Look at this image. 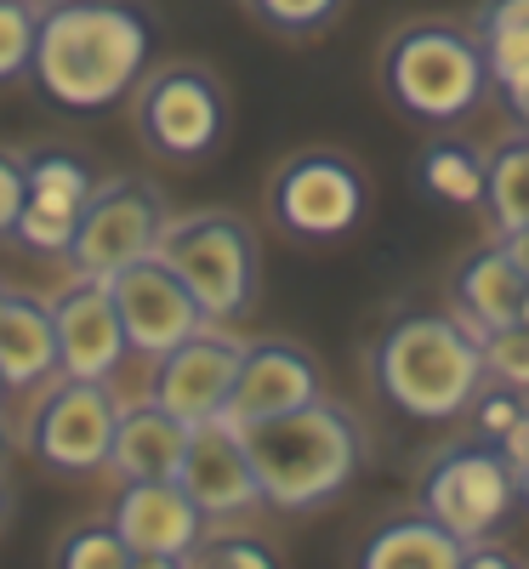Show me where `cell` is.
<instances>
[{
  "label": "cell",
  "instance_id": "6da1fadb",
  "mask_svg": "<svg viewBox=\"0 0 529 569\" xmlns=\"http://www.w3.org/2000/svg\"><path fill=\"white\" fill-rule=\"evenodd\" d=\"M154 58V23L131 0H52L40 7L29 80L46 103L98 114L126 103Z\"/></svg>",
  "mask_w": 529,
  "mask_h": 569
},
{
  "label": "cell",
  "instance_id": "7a4b0ae2",
  "mask_svg": "<svg viewBox=\"0 0 529 569\" xmlns=\"http://www.w3.org/2000/svg\"><path fill=\"white\" fill-rule=\"evenodd\" d=\"M376 399L416 427L467 421L472 399L485 393V353L478 337L450 308H405L376 330L365 353Z\"/></svg>",
  "mask_w": 529,
  "mask_h": 569
},
{
  "label": "cell",
  "instance_id": "3957f363",
  "mask_svg": "<svg viewBox=\"0 0 529 569\" xmlns=\"http://www.w3.org/2000/svg\"><path fill=\"white\" fill-rule=\"evenodd\" d=\"M239 439H246V456L257 467L262 507L273 512L330 507L336 496H348V485L365 472V456H370L365 421L325 393L285 416L239 427Z\"/></svg>",
  "mask_w": 529,
  "mask_h": 569
},
{
  "label": "cell",
  "instance_id": "277c9868",
  "mask_svg": "<svg viewBox=\"0 0 529 569\" xmlns=\"http://www.w3.org/2000/svg\"><path fill=\"white\" fill-rule=\"evenodd\" d=\"M381 91L388 103L421 126H461L478 103L490 98L485 46L472 29L450 18L405 23L381 46Z\"/></svg>",
  "mask_w": 529,
  "mask_h": 569
},
{
  "label": "cell",
  "instance_id": "5b68a950",
  "mask_svg": "<svg viewBox=\"0 0 529 569\" xmlns=\"http://www.w3.org/2000/svg\"><path fill=\"white\" fill-rule=\"evenodd\" d=\"M154 257L194 291V302L211 325H233L257 308L262 251H257V228L239 211L206 206V211L166 217Z\"/></svg>",
  "mask_w": 529,
  "mask_h": 569
},
{
  "label": "cell",
  "instance_id": "8992f818",
  "mask_svg": "<svg viewBox=\"0 0 529 569\" xmlns=\"http://www.w3.org/2000/svg\"><path fill=\"white\" fill-rule=\"evenodd\" d=\"M416 507L445 525L456 541H496L507 530V518L523 507L518 496V467L507 461L501 445L490 439H456L445 450H432L416 472Z\"/></svg>",
  "mask_w": 529,
  "mask_h": 569
},
{
  "label": "cell",
  "instance_id": "52a82bcc",
  "mask_svg": "<svg viewBox=\"0 0 529 569\" xmlns=\"http://www.w3.org/2000/svg\"><path fill=\"white\" fill-rule=\"evenodd\" d=\"M131 126L154 160L200 166L228 137V91L206 63H166V69L137 80Z\"/></svg>",
  "mask_w": 529,
  "mask_h": 569
},
{
  "label": "cell",
  "instance_id": "ba28073f",
  "mask_svg": "<svg viewBox=\"0 0 529 569\" xmlns=\"http://www.w3.org/2000/svg\"><path fill=\"white\" fill-rule=\"evenodd\" d=\"M370 211V177L342 149H302L279 160L268 177V217L285 240L336 246L365 222Z\"/></svg>",
  "mask_w": 529,
  "mask_h": 569
},
{
  "label": "cell",
  "instance_id": "9c48e42d",
  "mask_svg": "<svg viewBox=\"0 0 529 569\" xmlns=\"http://www.w3.org/2000/svg\"><path fill=\"white\" fill-rule=\"evenodd\" d=\"M114 421H120V399L109 382L58 376L23 421V450L40 467L63 472V479H91V472H109Z\"/></svg>",
  "mask_w": 529,
  "mask_h": 569
},
{
  "label": "cell",
  "instance_id": "30bf717a",
  "mask_svg": "<svg viewBox=\"0 0 529 569\" xmlns=\"http://www.w3.org/2000/svg\"><path fill=\"white\" fill-rule=\"evenodd\" d=\"M166 194L149 177H114L98 182L91 200L74 222V240H69V268L74 279H109L120 268H131L137 257H154L160 246V228H166Z\"/></svg>",
  "mask_w": 529,
  "mask_h": 569
},
{
  "label": "cell",
  "instance_id": "8fae6325",
  "mask_svg": "<svg viewBox=\"0 0 529 569\" xmlns=\"http://www.w3.org/2000/svg\"><path fill=\"white\" fill-rule=\"evenodd\" d=\"M109 297H114V313H120V330H126V348L137 359H160L171 353L177 342H188L194 330H206L211 319L200 313L194 291L160 262V257H137L131 268L109 273Z\"/></svg>",
  "mask_w": 529,
  "mask_h": 569
},
{
  "label": "cell",
  "instance_id": "7c38bea8",
  "mask_svg": "<svg viewBox=\"0 0 529 569\" xmlns=\"http://www.w3.org/2000/svg\"><path fill=\"white\" fill-rule=\"evenodd\" d=\"M239 353H246V342L228 337V330H217V325L194 330V337L177 342L171 353L149 359V365H154L149 399H154L160 410H171L182 427L222 421L228 393H233V376H239Z\"/></svg>",
  "mask_w": 529,
  "mask_h": 569
},
{
  "label": "cell",
  "instance_id": "4fadbf2b",
  "mask_svg": "<svg viewBox=\"0 0 529 569\" xmlns=\"http://www.w3.org/2000/svg\"><path fill=\"white\" fill-rule=\"evenodd\" d=\"M91 188H98V177H91V166L69 149L23 154V211L12 222V240L23 251H40V257H63Z\"/></svg>",
  "mask_w": 529,
  "mask_h": 569
},
{
  "label": "cell",
  "instance_id": "5bb4252c",
  "mask_svg": "<svg viewBox=\"0 0 529 569\" xmlns=\"http://www.w3.org/2000/svg\"><path fill=\"white\" fill-rule=\"evenodd\" d=\"M177 485L206 512V525L246 518V512L262 507V485H257V467L246 456V439H239V427H228V421H200L194 433H188Z\"/></svg>",
  "mask_w": 529,
  "mask_h": 569
},
{
  "label": "cell",
  "instance_id": "9a60e30c",
  "mask_svg": "<svg viewBox=\"0 0 529 569\" xmlns=\"http://www.w3.org/2000/svg\"><path fill=\"white\" fill-rule=\"evenodd\" d=\"M319 393H325V370H319V359H313L302 342H285V337L246 342L222 421H228V427H251V421H268V416L297 410V405H308V399H319Z\"/></svg>",
  "mask_w": 529,
  "mask_h": 569
},
{
  "label": "cell",
  "instance_id": "2e32d148",
  "mask_svg": "<svg viewBox=\"0 0 529 569\" xmlns=\"http://www.w3.org/2000/svg\"><path fill=\"white\" fill-rule=\"evenodd\" d=\"M52 330H58V376H74V382H114L120 365L131 359L103 279H74L52 302Z\"/></svg>",
  "mask_w": 529,
  "mask_h": 569
},
{
  "label": "cell",
  "instance_id": "e0dca14e",
  "mask_svg": "<svg viewBox=\"0 0 529 569\" xmlns=\"http://www.w3.org/2000/svg\"><path fill=\"white\" fill-rule=\"evenodd\" d=\"M109 525L120 530V541L131 552L188 558V547L206 536V512L188 501V490L177 479H131V485H120V496L109 507Z\"/></svg>",
  "mask_w": 529,
  "mask_h": 569
},
{
  "label": "cell",
  "instance_id": "ac0fdd59",
  "mask_svg": "<svg viewBox=\"0 0 529 569\" xmlns=\"http://www.w3.org/2000/svg\"><path fill=\"white\" fill-rule=\"evenodd\" d=\"M523 291H529V279L490 240V246H478L472 257L456 262V273H450V313L472 330V337H485V330H501V325H512L523 313Z\"/></svg>",
  "mask_w": 529,
  "mask_h": 569
},
{
  "label": "cell",
  "instance_id": "d6986e66",
  "mask_svg": "<svg viewBox=\"0 0 529 569\" xmlns=\"http://www.w3.org/2000/svg\"><path fill=\"white\" fill-rule=\"evenodd\" d=\"M188 433L171 410H160L154 399H137V405H120V421H114V445H109V472L120 485L131 479H177L182 467V450H188Z\"/></svg>",
  "mask_w": 529,
  "mask_h": 569
},
{
  "label": "cell",
  "instance_id": "ffe728a7",
  "mask_svg": "<svg viewBox=\"0 0 529 569\" xmlns=\"http://www.w3.org/2000/svg\"><path fill=\"white\" fill-rule=\"evenodd\" d=\"M467 541H456L445 525H432L421 507L393 512L359 541L353 569H461Z\"/></svg>",
  "mask_w": 529,
  "mask_h": 569
},
{
  "label": "cell",
  "instance_id": "44dd1931",
  "mask_svg": "<svg viewBox=\"0 0 529 569\" xmlns=\"http://www.w3.org/2000/svg\"><path fill=\"white\" fill-rule=\"evenodd\" d=\"M58 370V330L52 308L34 297H0V376L12 393H40Z\"/></svg>",
  "mask_w": 529,
  "mask_h": 569
},
{
  "label": "cell",
  "instance_id": "7402d4cb",
  "mask_svg": "<svg viewBox=\"0 0 529 569\" xmlns=\"http://www.w3.org/2000/svg\"><path fill=\"white\" fill-rule=\"evenodd\" d=\"M416 188L432 206L478 211L485 206V149L467 137H432L416 160Z\"/></svg>",
  "mask_w": 529,
  "mask_h": 569
},
{
  "label": "cell",
  "instance_id": "603a6c76",
  "mask_svg": "<svg viewBox=\"0 0 529 569\" xmlns=\"http://www.w3.org/2000/svg\"><path fill=\"white\" fill-rule=\"evenodd\" d=\"M485 217L496 233L529 222V131L501 137L485 154Z\"/></svg>",
  "mask_w": 529,
  "mask_h": 569
},
{
  "label": "cell",
  "instance_id": "cb8c5ba5",
  "mask_svg": "<svg viewBox=\"0 0 529 569\" xmlns=\"http://www.w3.org/2000/svg\"><path fill=\"white\" fill-rule=\"evenodd\" d=\"M52 569H131V547L120 541V530L109 518H91V525H74L58 541Z\"/></svg>",
  "mask_w": 529,
  "mask_h": 569
},
{
  "label": "cell",
  "instance_id": "d4e9b609",
  "mask_svg": "<svg viewBox=\"0 0 529 569\" xmlns=\"http://www.w3.org/2000/svg\"><path fill=\"white\" fill-rule=\"evenodd\" d=\"M182 569H279L273 547L257 536H233V530H206L188 547Z\"/></svg>",
  "mask_w": 529,
  "mask_h": 569
},
{
  "label": "cell",
  "instance_id": "484cf974",
  "mask_svg": "<svg viewBox=\"0 0 529 569\" xmlns=\"http://www.w3.org/2000/svg\"><path fill=\"white\" fill-rule=\"evenodd\" d=\"M478 353H485V376H490V382L529 393V325L523 319H512L501 330H485V337H478Z\"/></svg>",
  "mask_w": 529,
  "mask_h": 569
},
{
  "label": "cell",
  "instance_id": "4316f807",
  "mask_svg": "<svg viewBox=\"0 0 529 569\" xmlns=\"http://www.w3.org/2000/svg\"><path fill=\"white\" fill-rule=\"evenodd\" d=\"M34 29H40V7H23V0H0V86L29 80Z\"/></svg>",
  "mask_w": 529,
  "mask_h": 569
},
{
  "label": "cell",
  "instance_id": "83f0119b",
  "mask_svg": "<svg viewBox=\"0 0 529 569\" xmlns=\"http://www.w3.org/2000/svg\"><path fill=\"white\" fill-rule=\"evenodd\" d=\"M239 7L273 34H319V29L336 23L342 0H239Z\"/></svg>",
  "mask_w": 529,
  "mask_h": 569
},
{
  "label": "cell",
  "instance_id": "f1b7e54d",
  "mask_svg": "<svg viewBox=\"0 0 529 569\" xmlns=\"http://www.w3.org/2000/svg\"><path fill=\"white\" fill-rule=\"evenodd\" d=\"M523 416H529V393L501 388V382H485V393H478V399H472V410H467L472 433H478V439H490V445H501Z\"/></svg>",
  "mask_w": 529,
  "mask_h": 569
},
{
  "label": "cell",
  "instance_id": "f546056e",
  "mask_svg": "<svg viewBox=\"0 0 529 569\" xmlns=\"http://www.w3.org/2000/svg\"><path fill=\"white\" fill-rule=\"evenodd\" d=\"M18 211H23V154L0 149V240H12Z\"/></svg>",
  "mask_w": 529,
  "mask_h": 569
},
{
  "label": "cell",
  "instance_id": "4dcf8cb0",
  "mask_svg": "<svg viewBox=\"0 0 529 569\" xmlns=\"http://www.w3.org/2000/svg\"><path fill=\"white\" fill-rule=\"evenodd\" d=\"M472 29H529V0H478Z\"/></svg>",
  "mask_w": 529,
  "mask_h": 569
},
{
  "label": "cell",
  "instance_id": "1f68e13d",
  "mask_svg": "<svg viewBox=\"0 0 529 569\" xmlns=\"http://www.w3.org/2000/svg\"><path fill=\"white\" fill-rule=\"evenodd\" d=\"M490 98H496L512 120H523V126H529V63H523V69H512V74H501V80H490Z\"/></svg>",
  "mask_w": 529,
  "mask_h": 569
},
{
  "label": "cell",
  "instance_id": "d6a6232c",
  "mask_svg": "<svg viewBox=\"0 0 529 569\" xmlns=\"http://www.w3.org/2000/svg\"><path fill=\"white\" fill-rule=\"evenodd\" d=\"M461 569H523V563H518V552L501 547V541H472L467 558H461Z\"/></svg>",
  "mask_w": 529,
  "mask_h": 569
},
{
  "label": "cell",
  "instance_id": "836d02e7",
  "mask_svg": "<svg viewBox=\"0 0 529 569\" xmlns=\"http://www.w3.org/2000/svg\"><path fill=\"white\" fill-rule=\"evenodd\" d=\"M496 246H501V251L512 257V268L529 279V222H523V228H512V233H496Z\"/></svg>",
  "mask_w": 529,
  "mask_h": 569
},
{
  "label": "cell",
  "instance_id": "e575fe53",
  "mask_svg": "<svg viewBox=\"0 0 529 569\" xmlns=\"http://www.w3.org/2000/svg\"><path fill=\"white\" fill-rule=\"evenodd\" d=\"M131 569H182V558H166V552H131Z\"/></svg>",
  "mask_w": 529,
  "mask_h": 569
},
{
  "label": "cell",
  "instance_id": "d590c367",
  "mask_svg": "<svg viewBox=\"0 0 529 569\" xmlns=\"http://www.w3.org/2000/svg\"><path fill=\"white\" fill-rule=\"evenodd\" d=\"M518 496H523V507H529V461L518 467Z\"/></svg>",
  "mask_w": 529,
  "mask_h": 569
},
{
  "label": "cell",
  "instance_id": "8d00e7d4",
  "mask_svg": "<svg viewBox=\"0 0 529 569\" xmlns=\"http://www.w3.org/2000/svg\"><path fill=\"white\" fill-rule=\"evenodd\" d=\"M7 512H12V496H7V490H0V525H7Z\"/></svg>",
  "mask_w": 529,
  "mask_h": 569
},
{
  "label": "cell",
  "instance_id": "74e56055",
  "mask_svg": "<svg viewBox=\"0 0 529 569\" xmlns=\"http://www.w3.org/2000/svg\"><path fill=\"white\" fill-rule=\"evenodd\" d=\"M7 393H12V388H7V376H0V405H7Z\"/></svg>",
  "mask_w": 529,
  "mask_h": 569
},
{
  "label": "cell",
  "instance_id": "f35d334b",
  "mask_svg": "<svg viewBox=\"0 0 529 569\" xmlns=\"http://www.w3.org/2000/svg\"><path fill=\"white\" fill-rule=\"evenodd\" d=\"M518 319H523V325H529V291H523V313H518Z\"/></svg>",
  "mask_w": 529,
  "mask_h": 569
},
{
  "label": "cell",
  "instance_id": "ab89813d",
  "mask_svg": "<svg viewBox=\"0 0 529 569\" xmlns=\"http://www.w3.org/2000/svg\"><path fill=\"white\" fill-rule=\"evenodd\" d=\"M23 7H52V0H23Z\"/></svg>",
  "mask_w": 529,
  "mask_h": 569
},
{
  "label": "cell",
  "instance_id": "60d3db41",
  "mask_svg": "<svg viewBox=\"0 0 529 569\" xmlns=\"http://www.w3.org/2000/svg\"><path fill=\"white\" fill-rule=\"evenodd\" d=\"M0 456H7V439H0Z\"/></svg>",
  "mask_w": 529,
  "mask_h": 569
},
{
  "label": "cell",
  "instance_id": "b9f144b4",
  "mask_svg": "<svg viewBox=\"0 0 529 569\" xmlns=\"http://www.w3.org/2000/svg\"><path fill=\"white\" fill-rule=\"evenodd\" d=\"M0 297H7V291H0Z\"/></svg>",
  "mask_w": 529,
  "mask_h": 569
}]
</instances>
